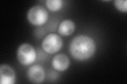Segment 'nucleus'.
I'll use <instances>...</instances> for the list:
<instances>
[{
    "label": "nucleus",
    "instance_id": "f257e3e1",
    "mask_svg": "<svg viewBox=\"0 0 127 84\" xmlns=\"http://www.w3.org/2000/svg\"><path fill=\"white\" fill-rule=\"evenodd\" d=\"M96 51L94 40L89 36L80 35L75 37L69 46L70 53L75 59L84 61L90 59Z\"/></svg>",
    "mask_w": 127,
    "mask_h": 84
},
{
    "label": "nucleus",
    "instance_id": "9d476101",
    "mask_svg": "<svg viewBox=\"0 0 127 84\" xmlns=\"http://www.w3.org/2000/svg\"><path fill=\"white\" fill-rule=\"evenodd\" d=\"M114 3L117 10L121 12H127V1L126 0H116L114 1Z\"/></svg>",
    "mask_w": 127,
    "mask_h": 84
},
{
    "label": "nucleus",
    "instance_id": "39448f33",
    "mask_svg": "<svg viewBox=\"0 0 127 84\" xmlns=\"http://www.w3.org/2000/svg\"><path fill=\"white\" fill-rule=\"evenodd\" d=\"M27 76L32 83L41 84L45 79V71L41 66L34 65L28 69Z\"/></svg>",
    "mask_w": 127,
    "mask_h": 84
},
{
    "label": "nucleus",
    "instance_id": "7ed1b4c3",
    "mask_svg": "<svg viewBox=\"0 0 127 84\" xmlns=\"http://www.w3.org/2000/svg\"><path fill=\"white\" fill-rule=\"evenodd\" d=\"M17 58L22 65L28 66L34 62L36 59V52L33 46L29 44H23L18 49Z\"/></svg>",
    "mask_w": 127,
    "mask_h": 84
},
{
    "label": "nucleus",
    "instance_id": "f03ea898",
    "mask_svg": "<svg viewBox=\"0 0 127 84\" xmlns=\"http://www.w3.org/2000/svg\"><path fill=\"white\" fill-rule=\"evenodd\" d=\"M48 18V13L44 7L35 5L31 7L28 12L27 18L33 25L41 26L46 23Z\"/></svg>",
    "mask_w": 127,
    "mask_h": 84
},
{
    "label": "nucleus",
    "instance_id": "6e6552de",
    "mask_svg": "<svg viewBox=\"0 0 127 84\" xmlns=\"http://www.w3.org/2000/svg\"><path fill=\"white\" fill-rule=\"evenodd\" d=\"M75 29V23L70 19H65L62 21L58 27V33L59 34L67 36L72 34Z\"/></svg>",
    "mask_w": 127,
    "mask_h": 84
},
{
    "label": "nucleus",
    "instance_id": "0eeeda50",
    "mask_svg": "<svg viewBox=\"0 0 127 84\" xmlns=\"http://www.w3.org/2000/svg\"><path fill=\"white\" fill-rule=\"evenodd\" d=\"M70 61L65 54H59L54 57L52 60V65L54 68L59 71L66 70L69 67Z\"/></svg>",
    "mask_w": 127,
    "mask_h": 84
},
{
    "label": "nucleus",
    "instance_id": "423d86ee",
    "mask_svg": "<svg viewBox=\"0 0 127 84\" xmlns=\"http://www.w3.org/2000/svg\"><path fill=\"white\" fill-rule=\"evenodd\" d=\"M15 74L10 66L2 64L0 66V83L1 84H14L15 83Z\"/></svg>",
    "mask_w": 127,
    "mask_h": 84
},
{
    "label": "nucleus",
    "instance_id": "20e7f679",
    "mask_svg": "<svg viewBox=\"0 0 127 84\" xmlns=\"http://www.w3.org/2000/svg\"><path fill=\"white\" fill-rule=\"evenodd\" d=\"M63 46V40L57 34H49L43 39L42 47L48 54H55L60 50Z\"/></svg>",
    "mask_w": 127,
    "mask_h": 84
},
{
    "label": "nucleus",
    "instance_id": "1a4fd4ad",
    "mask_svg": "<svg viewBox=\"0 0 127 84\" xmlns=\"http://www.w3.org/2000/svg\"><path fill=\"white\" fill-rule=\"evenodd\" d=\"M46 5L50 11L57 12L61 9L63 6V1L62 0H47Z\"/></svg>",
    "mask_w": 127,
    "mask_h": 84
}]
</instances>
